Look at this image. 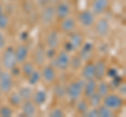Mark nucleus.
I'll return each instance as SVG.
<instances>
[{"label":"nucleus","mask_w":126,"mask_h":117,"mask_svg":"<svg viewBox=\"0 0 126 117\" xmlns=\"http://www.w3.org/2000/svg\"><path fill=\"white\" fill-rule=\"evenodd\" d=\"M83 60L80 58V56L77 53L75 54V56L70 57V61H69V68L74 70V71H78V70H80L82 68V66H83Z\"/></svg>","instance_id":"a878e982"},{"label":"nucleus","mask_w":126,"mask_h":117,"mask_svg":"<svg viewBox=\"0 0 126 117\" xmlns=\"http://www.w3.org/2000/svg\"><path fill=\"white\" fill-rule=\"evenodd\" d=\"M27 38H29V34H27V32H22L20 34V39L22 41H26Z\"/></svg>","instance_id":"37998d69"},{"label":"nucleus","mask_w":126,"mask_h":117,"mask_svg":"<svg viewBox=\"0 0 126 117\" xmlns=\"http://www.w3.org/2000/svg\"><path fill=\"white\" fill-rule=\"evenodd\" d=\"M20 70H21L22 75L24 76L25 79H27V77H29L35 70V64L33 63V62H30V61L26 60L25 62H23V63L21 64Z\"/></svg>","instance_id":"393cba45"},{"label":"nucleus","mask_w":126,"mask_h":117,"mask_svg":"<svg viewBox=\"0 0 126 117\" xmlns=\"http://www.w3.org/2000/svg\"><path fill=\"white\" fill-rule=\"evenodd\" d=\"M123 77H122L120 74L119 75H117V76H115V77H112L111 79V84H109V86H110V88H113V89H117L119 86L123 83Z\"/></svg>","instance_id":"f704fd0d"},{"label":"nucleus","mask_w":126,"mask_h":117,"mask_svg":"<svg viewBox=\"0 0 126 117\" xmlns=\"http://www.w3.org/2000/svg\"><path fill=\"white\" fill-rule=\"evenodd\" d=\"M89 109V105H88V101L87 98H82L80 97L79 99L76 100V111L77 113L81 115H85V113L87 112V110Z\"/></svg>","instance_id":"5701e85b"},{"label":"nucleus","mask_w":126,"mask_h":117,"mask_svg":"<svg viewBox=\"0 0 126 117\" xmlns=\"http://www.w3.org/2000/svg\"><path fill=\"white\" fill-rule=\"evenodd\" d=\"M84 80L78 79L66 86V97L70 101H76L83 95V87H84Z\"/></svg>","instance_id":"f257e3e1"},{"label":"nucleus","mask_w":126,"mask_h":117,"mask_svg":"<svg viewBox=\"0 0 126 117\" xmlns=\"http://www.w3.org/2000/svg\"><path fill=\"white\" fill-rule=\"evenodd\" d=\"M77 27V21L72 17H67L60 20V24H59V29L64 34H69L76 30Z\"/></svg>","instance_id":"ddd939ff"},{"label":"nucleus","mask_w":126,"mask_h":117,"mask_svg":"<svg viewBox=\"0 0 126 117\" xmlns=\"http://www.w3.org/2000/svg\"><path fill=\"white\" fill-rule=\"evenodd\" d=\"M117 75H119V72L116 68H107V71H106V76H109V77H115Z\"/></svg>","instance_id":"ea45409f"},{"label":"nucleus","mask_w":126,"mask_h":117,"mask_svg":"<svg viewBox=\"0 0 126 117\" xmlns=\"http://www.w3.org/2000/svg\"><path fill=\"white\" fill-rule=\"evenodd\" d=\"M117 89H118V93H119V95L125 98V96H126V84H125V82H123V83H122Z\"/></svg>","instance_id":"4c0bfd02"},{"label":"nucleus","mask_w":126,"mask_h":117,"mask_svg":"<svg viewBox=\"0 0 126 117\" xmlns=\"http://www.w3.org/2000/svg\"><path fill=\"white\" fill-rule=\"evenodd\" d=\"M67 41L74 46L75 50H79V48L83 45V43L85 42L84 36L82 35L80 32H77V30H74V32L68 34V39Z\"/></svg>","instance_id":"dca6fc26"},{"label":"nucleus","mask_w":126,"mask_h":117,"mask_svg":"<svg viewBox=\"0 0 126 117\" xmlns=\"http://www.w3.org/2000/svg\"><path fill=\"white\" fill-rule=\"evenodd\" d=\"M63 50H65V51H67L68 53H72V52H75L76 50H75L74 46L70 44L68 41H66L64 44H63Z\"/></svg>","instance_id":"58836bf2"},{"label":"nucleus","mask_w":126,"mask_h":117,"mask_svg":"<svg viewBox=\"0 0 126 117\" xmlns=\"http://www.w3.org/2000/svg\"><path fill=\"white\" fill-rule=\"evenodd\" d=\"M56 20V12L55 6L52 4H47L42 7L40 12V21L43 26L48 27L53 25V23Z\"/></svg>","instance_id":"39448f33"},{"label":"nucleus","mask_w":126,"mask_h":117,"mask_svg":"<svg viewBox=\"0 0 126 117\" xmlns=\"http://www.w3.org/2000/svg\"><path fill=\"white\" fill-rule=\"evenodd\" d=\"M14 115V110L11 106L2 105L0 106V116L1 117H12Z\"/></svg>","instance_id":"473e14b6"},{"label":"nucleus","mask_w":126,"mask_h":117,"mask_svg":"<svg viewBox=\"0 0 126 117\" xmlns=\"http://www.w3.org/2000/svg\"><path fill=\"white\" fill-rule=\"evenodd\" d=\"M46 46L47 48L57 49L60 45V37H59L58 30L53 29L46 35Z\"/></svg>","instance_id":"a211bd4d"},{"label":"nucleus","mask_w":126,"mask_h":117,"mask_svg":"<svg viewBox=\"0 0 126 117\" xmlns=\"http://www.w3.org/2000/svg\"><path fill=\"white\" fill-rule=\"evenodd\" d=\"M33 63L37 66H43L45 65V62L47 60L46 57V49L42 44H39L36 46L34 52H33Z\"/></svg>","instance_id":"1a4fd4ad"},{"label":"nucleus","mask_w":126,"mask_h":117,"mask_svg":"<svg viewBox=\"0 0 126 117\" xmlns=\"http://www.w3.org/2000/svg\"><path fill=\"white\" fill-rule=\"evenodd\" d=\"M97 84L98 81L92 79V80H87L84 82V87H83V96L85 98L89 97L92 94H94L97 91Z\"/></svg>","instance_id":"4be33fe9"},{"label":"nucleus","mask_w":126,"mask_h":117,"mask_svg":"<svg viewBox=\"0 0 126 117\" xmlns=\"http://www.w3.org/2000/svg\"><path fill=\"white\" fill-rule=\"evenodd\" d=\"M81 75L84 81L94 79V63L90 61L85 62L81 68Z\"/></svg>","instance_id":"aec40b11"},{"label":"nucleus","mask_w":126,"mask_h":117,"mask_svg":"<svg viewBox=\"0 0 126 117\" xmlns=\"http://www.w3.org/2000/svg\"><path fill=\"white\" fill-rule=\"evenodd\" d=\"M102 104L112 111H119L124 106V97L116 93H108L102 99Z\"/></svg>","instance_id":"7ed1b4c3"},{"label":"nucleus","mask_w":126,"mask_h":117,"mask_svg":"<svg viewBox=\"0 0 126 117\" xmlns=\"http://www.w3.org/2000/svg\"><path fill=\"white\" fill-rule=\"evenodd\" d=\"M19 95L21 96L22 100H29V99H32L33 97V94H34V89L32 88V86H24L19 89Z\"/></svg>","instance_id":"bb28decb"},{"label":"nucleus","mask_w":126,"mask_h":117,"mask_svg":"<svg viewBox=\"0 0 126 117\" xmlns=\"http://www.w3.org/2000/svg\"><path fill=\"white\" fill-rule=\"evenodd\" d=\"M94 52V45L90 42H84L83 45L79 48L78 54L80 56V58L83 60V62H87L93 56Z\"/></svg>","instance_id":"6ab92c4d"},{"label":"nucleus","mask_w":126,"mask_h":117,"mask_svg":"<svg viewBox=\"0 0 126 117\" xmlns=\"http://www.w3.org/2000/svg\"><path fill=\"white\" fill-rule=\"evenodd\" d=\"M64 115H65V113L61 108H55L49 112L50 117H63Z\"/></svg>","instance_id":"c9c22d12"},{"label":"nucleus","mask_w":126,"mask_h":117,"mask_svg":"<svg viewBox=\"0 0 126 117\" xmlns=\"http://www.w3.org/2000/svg\"><path fill=\"white\" fill-rule=\"evenodd\" d=\"M102 99H103V97L98 94L97 92H94V94H92L89 97H87V101H88L89 107H94V108H98L100 105H102Z\"/></svg>","instance_id":"c85d7f7f"},{"label":"nucleus","mask_w":126,"mask_h":117,"mask_svg":"<svg viewBox=\"0 0 126 117\" xmlns=\"http://www.w3.org/2000/svg\"><path fill=\"white\" fill-rule=\"evenodd\" d=\"M10 96H9V103L11 105V107H15V108H18L21 106L22 104V98L21 96L19 95L18 92H11L9 93Z\"/></svg>","instance_id":"cd10ccee"},{"label":"nucleus","mask_w":126,"mask_h":117,"mask_svg":"<svg viewBox=\"0 0 126 117\" xmlns=\"http://www.w3.org/2000/svg\"><path fill=\"white\" fill-rule=\"evenodd\" d=\"M14 88V76L10 71L4 70L0 76V90L4 94H9L13 91Z\"/></svg>","instance_id":"0eeeda50"},{"label":"nucleus","mask_w":126,"mask_h":117,"mask_svg":"<svg viewBox=\"0 0 126 117\" xmlns=\"http://www.w3.org/2000/svg\"><path fill=\"white\" fill-rule=\"evenodd\" d=\"M27 81H29V85L30 86H36L39 82L41 81V71H39V70H36L35 69L33 73L27 77Z\"/></svg>","instance_id":"c756f323"},{"label":"nucleus","mask_w":126,"mask_h":117,"mask_svg":"<svg viewBox=\"0 0 126 117\" xmlns=\"http://www.w3.org/2000/svg\"><path fill=\"white\" fill-rule=\"evenodd\" d=\"M41 80L46 84H55L57 80V69L52 64L43 65L41 70Z\"/></svg>","instance_id":"6e6552de"},{"label":"nucleus","mask_w":126,"mask_h":117,"mask_svg":"<svg viewBox=\"0 0 126 117\" xmlns=\"http://www.w3.org/2000/svg\"><path fill=\"white\" fill-rule=\"evenodd\" d=\"M10 23H11V20H10L9 15L2 13V15L0 16V30L7 29V27L10 26Z\"/></svg>","instance_id":"72a5a7b5"},{"label":"nucleus","mask_w":126,"mask_h":117,"mask_svg":"<svg viewBox=\"0 0 126 117\" xmlns=\"http://www.w3.org/2000/svg\"><path fill=\"white\" fill-rule=\"evenodd\" d=\"M4 71V69H3V67L1 65H0V76H1V74H2V72Z\"/></svg>","instance_id":"c03bdc74"},{"label":"nucleus","mask_w":126,"mask_h":117,"mask_svg":"<svg viewBox=\"0 0 126 117\" xmlns=\"http://www.w3.org/2000/svg\"><path fill=\"white\" fill-rule=\"evenodd\" d=\"M5 47H6V38L0 32V50H3Z\"/></svg>","instance_id":"a19ab883"},{"label":"nucleus","mask_w":126,"mask_h":117,"mask_svg":"<svg viewBox=\"0 0 126 117\" xmlns=\"http://www.w3.org/2000/svg\"><path fill=\"white\" fill-rule=\"evenodd\" d=\"M15 54H16V60L18 64H22L29 58L30 54V46L26 44H20L15 48Z\"/></svg>","instance_id":"2eb2a0df"},{"label":"nucleus","mask_w":126,"mask_h":117,"mask_svg":"<svg viewBox=\"0 0 126 117\" xmlns=\"http://www.w3.org/2000/svg\"><path fill=\"white\" fill-rule=\"evenodd\" d=\"M3 54L1 58V66L4 70L10 71L11 69L17 66V60H16V54H15V48L12 46H6L3 49Z\"/></svg>","instance_id":"f03ea898"},{"label":"nucleus","mask_w":126,"mask_h":117,"mask_svg":"<svg viewBox=\"0 0 126 117\" xmlns=\"http://www.w3.org/2000/svg\"><path fill=\"white\" fill-rule=\"evenodd\" d=\"M32 100L36 104L37 107L43 106L47 101V92L45 90H43V89H38V90L34 91Z\"/></svg>","instance_id":"412c9836"},{"label":"nucleus","mask_w":126,"mask_h":117,"mask_svg":"<svg viewBox=\"0 0 126 117\" xmlns=\"http://www.w3.org/2000/svg\"><path fill=\"white\" fill-rule=\"evenodd\" d=\"M37 1H38L39 5H40L41 7L45 6V5H47V4H50V3H49V0H37Z\"/></svg>","instance_id":"79ce46f5"},{"label":"nucleus","mask_w":126,"mask_h":117,"mask_svg":"<svg viewBox=\"0 0 126 117\" xmlns=\"http://www.w3.org/2000/svg\"><path fill=\"white\" fill-rule=\"evenodd\" d=\"M55 12H56V18L58 20H62L64 18L69 17L70 5L65 1H60L55 6Z\"/></svg>","instance_id":"4468645a"},{"label":"nucleus","mask_w":126,"mask_h":117,"mask_svg":"<svg viewBox=\"0 0 126 117\" xmlns=\"http://www.w3.org/2000/svg\"><path fill=\"white\" fill-rule=\"evenodd\" d=\"M54 94L57 98H63L66 96V87L62 84H56L54 88Z\"/></svg>","instance_id":"2f4dec72"},{"label":"nucleus","mask_w":126,"mask_h":117,"mask_svg":"<svg viewBox=\"0 0 126 117\" xmlns=\"http://www.w3.org/2000/svg\"><path fill=\"white\" fill-rule=\"evenodd\" d=\"M1 94H2V92H1V90H0V97H1Z\"/></svg>","instance_id":"49530a36"},{"label":"nucleus","mask_w":126,"mask_h":117,"mask_svg":"<svg viewBox=\"0 0 126 117\" xmlns=\"http://www.w3.org/2000/svg\"><path fill=\"white\" fill-rule=\"evenodd\" d=\"M52 65L57 70L60 71H65L69 68V61H70V53L65 50H60L56 53V56L53 58Z\"/></svg>","instance_id":"20e7f679"},{"label":"nucleus","mask_w":126,"mask_h":117,"mask_svg":"<svg viewBox=\"0 0 126 117\" xmlns=\"http://www.w3.org/2000/svg\"><path fill=\"white\" fill-rule=\"evenodd\" d=\"M78 21L83 27L89 28V27H93L94 21H96V18H94V15L93 14L92 11L84 10L78 14Z\"/></svg>","instance_id":"9d476101"},{"label":"nucleus","mask_w":126,"mask_h":117,"mask_svg":"<svg viewBox=\"0 0 126 117\" xmlns=\"http://www.w3.org/2000/svg\"><path fill=\"white\" fill-rule=\"evenodd\" d=\"M20 107H21L23 116L33 117V116L36 115V113H37V106H36V104H35L32 99L23 100Z\"/></svg>","instance_id":"f3484780"},{"label":"nucleus","mask_w":126,"mask_h":117,"mask_svg":"<svg viewBox=\"0 0 126 117\" xmlns=\"http://www.w3.org/2000/svg\"><path fill=\"white\" fill-rule=\"evenodd\" d=\"M2 13H3V9H2L1 4H0V16H1V15H2Z\"/></svg>","instance_id":"a18cd8bd"},{"label":"nucleus","mask_w":126,"mask_h":117,"mask_svg":"<svg viewBox=\"0 0 126 117\" xmlns=\"http://www.w3.org/2000/svg\"><path fill=\"white\" fill-rule=\"evenodd\" d=\"M94 34L100 38L107 37L110 33V23L106 18H100L94 23Z\"/></svg>","instance_id":"423d86ee"},{"label":"nucleus","mask_w":126,"mask_h":117,"mask_svg":"<svg viewBox=\"0 0 126 117\" xmlns=\"http://www.w3.org/2000/svg\"><path fill=\"white\" fill-rule=\"evenodd\" d=\"M109 7V0H93L92 12L94 16L104 14Z\"/></svg>","instance_id":"f8f14e48"},{"label":"nucleus","mask_w":126,"mask_h":117,"mask_svg":"<svg viewBox=\"0 0 126 117\" xmlns=\"http://www.w3.org/2000/svg\"><path fill=\"white\" fill-rule=\"evenodd\" d=\"M110 86L106 81L104 80H101V81H98V84H97V93L99 95H101L102 97H104L105 95H107L108 93L110 92Z\"/></svg>","instance_id":"b1692460"},{"label":"nucleus","mask_w":126,"mask_h":117,"mask_svg":"<svg viewBox=\"0 0 126 117\" xmlns=\"http://www.w3.org/2000/svg\"><path fill=\"white\" fill-rule=\"evenodd\" d=\"M107 63L103 58L98 60L94 63V80L101 81L104 80L106 76V71H107Z\"/></svg>","instance_id":"9b49d317"},{"label":"nucleus","mask_w":126,"mask_h":117,"mask_svg":"<svg viewBox=\"0 0 126 117\" xmlns=\"http://www.w3.org/2000/svg\"><path fill=\"white\" fill-rule=\"evenodd\" d=\"M84 116H87V117H99V113H98V108H94L92 107L87 110V112L85 113Z\"/></svg>","instance_id":"e433bc0d"},{"label":"nucleus","mask_w":126,"mask_h":117,"mask_svg":"<svg viewBox=\"0 0 126 117\" xmlns=\"http://www.w3.org/2000/svg\"><path fill=\"white\" fill-rule=\"evenodd\" d=\"M9 1H14V0H9Z\"/></svg>","instance_id":"de8ad7c7"},{"label":"nucleus","mask_w":126,"mask_h":117,"mask_svg":"<svg viewBox=\"0 0 126 117\" xmlns=\"http://www.w3.org/2000/svg\"><path fill=\"white\" fill-rule=\"evenodd\" d=\"M98 113H99V117H113L115 116V111L110 110L109 108L104 106L103 104L98 107Z\"/></svg>","instance_id":"7c9ffc66"}]
</instances>
